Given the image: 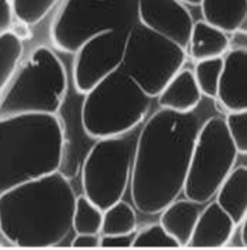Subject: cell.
<instances>
[{
  "label": "cell",
  "mask_w": 247,
  "mask_h": 250,
  "mask_svg": "<svg viewBox=\"0 0 247 250\" xmlns=\"http://www.w3.org/2000/svg\"><path fill=\"white\" fill-rule=\"evenodd\" d=\"M181 1H182L183 4H189V5H193V6L200 5L201 3V0H181Z\"/></svg>",
  "instance_id": "obj_29"
},
{
  "label": "cell",
  "mask_w": 247,
  "mask_h": 250,
  "mask_svg": "<svg viewBox=\"0 0 247 250\" xmlns=\"http://www.w3.org/2000/svg\"><path fill=\"white\" fill-rule=\"evenodd\" d=\"M99 234H76L72 241V248H99Z\"/></svg>",
  "instance_id": "obj_28"
},
{
  "label": "cell",
  "mask_w": 247,
  "mask_h": 250,
  "mask_svg": "<svg viewBox=\"0 0 247 250\" xmlns=\"http://www.w3.org/2000/svg\"><path fill=\"white\" fill-rule=\"evenodd\" d=\"M14 18L12 0H0V36L12 30Z\"/></svg>",
  "instance_id": "obj_26"
},
{
  "label": "cell",
  "mask_w": 247,
  "mask_h": 250,
  "mask_svg": "<svg viewBox=\"0 0 247 250\" xmlns=\"http://www.w3.org/2000/svg\"><path fill=\"white\" fill-rule=\"evenodd\" d=\"M126 38L122 33L108 30L80 45L74 53L73 64V83L78 93H88L122 67Z\"/></svg>",
  "instance_id": "obj_10"
},
{
  "label": "cell",
  "mask_w": 247,
  "mask_h": 250,
  "mask_svg": "<svg viewBox=\"0 0 247 250\" xmlns=\"http://www.w3.org/2000/svg\"><path fill=\"white\" fill-rule=\"evenodd\" d=\"M23 42L12 30L0 36V94L9 84L23 61Z\"/></svg>",
  "instance_id": "obj_19"
},
{
  "label": "cell",
  "mask_w": 247,
  "mask_h": 250,
  "mask_svg": "<svg viewBox=\"0 0 247 250\" xmlns=\"http://www.w3.org/2000/svg\"><path fill=\"white\" fill-rule=\"evenodd\" d=\"M138 21V0H63L50 27V38L64 53L113 30L127 36Z\"/></svg>",
  "instance_id": "obj_6"
},
{
  "label": "cell",
  "mask_w": 247,
  "mask_h": 250,
  "mask_svg": "<svg viewBox=\"0 0 247 250\" xmlns=\"http://www.w3.org/2000/svg\"><path fill=\"white\" fill-rule=\"evenodd\" d=\"M68 89L64 64L50 48L37 47L0 94V118L58 115Z\"/></svg>",
  "instance_id": "obj_4"
},
{
  "label": "cell",
  "mask_w": 247,
  "mask_h": 250,
  "mask_svg": "<svg viewBox=\"0 0 247 250\" xmlns=\"http://www.w3.org/2000/svg\"><path fill=\"white\" fill-rule=\"evenodd\" d=\"M137 136L126 135L97 140L82 167L84 196L106 210L122 200L131 183Z\"/></svg>",
  "instance_id": "obj_8"
},
{
  "label": "cell",
  "mask_w": 247,
  "mask_h": 250,
  "mask_svg": "<svg viewBox=\"0 0 247 250\" xmlns=\"http://www.w3.org/2000/svg\"><path fill=\"white\" fill-rule=\"evenodd\" d=\"M216 203L238 225L247 218V168L233 167L216 192Z\"/></svg>",
  "instance_id": "obj_16"
},
{
  "label": "cell",
  "mask_w": 247,
  "mask_h": 250,
  "mask_svg": "<svg viewBox=\"0 0 247 250\" xmlns=\"http://www.w3.org/2000/svg\"><path fill=\"white\" fill-rule=\"evenodd\" d=\"M203 21L222 32L244 29L247 21V0H201Z\"/></svg>",
  "instance_id": "obj_17"
},
{
  "label": "cell",
  "mask_w": 247,
  "mask_h": 250,
  "mask_svg": "<svg viewBox=\"0 0 247 250\" xmlns=\"http://www.w3.org/2000/svg\"><path fill=\"white\" fill-rule=\"evenodd\" d=\"M132 248H181L161 224H153L135 232Z\"/></svg>",
  "instance_id": "obj_24"
},
{
  "label": "cell",
  "mask_w": 247,
  "mask_h": 250,
  "mask_svg": "<svg viewBox=\"0 0 247 250\" xmlns=\"http://www.w3.org/2000/svg\"><path fill=\"white\" fill-rule=\"evenodd\" d=\"M64 146L58 115L0 118V194L59 171Z\"/></svg>",
  "instance_id": "obj_3"
},
{
  "label": "cell",
  "mask_w": 247,
  "mask_h": 250,
  "mask_svg": "<svg viewBox=\"0 0 247 250\" xmlns=\"http://www.w3.org/2000/svg\"><path fill=\"white\" fill-rule=\"evenodd\" d=\"M203 206L205 204L190 200L187 197L185 200L176 199L159 212V224L181 248L187 247Z\"/></svg>",
  "instance_id": "obj_15"
},
{
  "label": "cell",
  "mask_w": 247,
  "mask_h": 250,
  "mask_svg": "<svg viewBox=\"0 0 247 250\" xmlns=\"http://www.w3.org/2000/svg\"><path fill=\"white\" fill-rule=\"evenodd\" d=\"M134 234H126V235H102L100 236L99 248H132Z\"/></svg>",
  "instance_id": "obj_27"
},
{
  "label": "cell",
  "mask_w": 247,
  "mask_h": 250,
  "mask_svg": "<svg viewBox=\"0 0 247 250\" xmlns=\"http://www.w3.org/2000/svg\"><path fill=\"white\" fill-rule=\"evenodd\" d=\"M225 120L229 137L238 153L247 152V111L228 112Z\"/></svg>",
  "instance_id": "obj_25"
},
{
  "label": "cell",
  "mask_w": 247,
  "mask_h": 250,
  "mask_svg": "<svg viewBox=\"0 0 247 250\" xmlns=\"http://www.w3.org/2000/svg\"><path fill=\"white\" fill-rule=\"evenodd\" d=\"M224 67V58L200 61L194 67L193 76L202 96L215 100L217 97L218 82Z\"/></svg>",
  "instance_id": "obj_22"
},
{
  "label": "cell",
  "mask_w": 247,
  "mask_h": 250,
  "mask_svg": "<svg viewBox=\"0 0 247 250\" xmlns=\"http://www.w3.org/2000/svg\"><path fill=\"white\" fill-rule=\"evenodd\" d=\"M227 112L247 111V52L232 49L224 58L217 97Z\"/></svg>",
  "instance_id": "obj_12"
},
{
  "label": "cell",
  "mask_w": 247,
  "mask_h": 250,
  "mask_svg": "<svg viewBox=\"0 0 247 250\" xmlns=\"http://www.w3.org/2000/svg\"><path fill=\"white\" fill-rule=\"evenodd\" d=\"M103 210L92 203L87 196H78L74 205L72 227L76 234H100Z\"/></svg>",
  "instance_id": "obj_21"
},
{
  "label": "cell",
  "mask_w": 247,
  "mask_h": 250,
  "mask_svg": "<svg viewBox=\"0 0 247 250\" xmlns=\"http://www.w3.org/2000/svg\"><path fill=\"white\" fill-rule=\"evenodd\" d=\"M151 100L121 67L86 93L83 128L95 140L132 132L147 117Z\"/></svg>",
  "instance_id": "obj_5"
},
{
  "label": "cell",
  "mask_w": 247,
  "mask_h": 250,
  "mask_svg": "<svg viewBox=\"0 0 247 250\" xmlns=\"http://www.w3.org/2000/svg\"><path fill=\"white\" fill-rule=\"evenodd\" d=\"M138 21L187 49L193 18L181 0H138Z\"/></svg>",
  "instance_id": "obj_11"
},
{
  "label": "cell",
  "mask_w": 247,
  "mask_h": 250,
  "mask_svg": "<svg viewBox=\"0 0 247 250\" xmlns=\"http://www.w3.org/2000/svg\"><path fill=\"white\" fill-rule=\"evenodd\" d=\"M76 194L56 171L0 194V234L17 248H53L69 235Z\"/></svg>",
  "instance_id": "obj_2"
},
{
  "label": "cell",
  "mask_w": 247,
  "mask_h": 250,
  "mask_svg": "<svg viewBox=\"0 0 247 250\" xmlns=\"http://www.w3.org/2000/svg\"><path fill=\"white\" fill-rule=\"evenodd\" d=\"M203 121L197 109H159L137 136L131 195L144 215H157L183 192L190 160Z\"/></svg>",
  "instance_id": "obj_1"
},
{
  "label": "cell",
  "mask_w": 247,
  "mask_h": 250,
  "mask_svg": "<svg viewBox=\"0 0 247 250\" xmlns=\"http://www.w3.org/2000/svg\"><path fill=\"white\" fill-rule=\"evenodd\" d=\"M137 230V216L133 206L119 200L103 210L102 235H126Z\"/></svg>",
  "instance_id": "obj_20"
},
{
  "label": "cell",
  "mask_w": 247,
  "mask_h": 250,
  "mask_svg": "<svg viewBox=\"0 0 247 250\" xmlns=\"http://www.w3.org/2000/svg\"><path fill=\"white\" fill-rule=\"evenodd\" d=\"M237 155L224 118H206L201 125L190 160L183 188L186 197L201 204L211 201L235 167Z\"/></svg>",
  "instance_id": "obj_9"
},
{
  "label": "cell",
  "mask_w": 247,
  "mask_h": 250,
  "mask_svg": "<svg viewBox=\"0 0 247 250\" xmlns=\"http://www.w3.org/2000/svg\"><path fill=\"white\" fill-rule=\"evenodd\" d=\"M236 225L228 215L221 209L216 201L203 206L193 232L190 238L189 248H222L228 244L235 234Z\"/></svg>",
  "instance_id": "obj_13"
},
{
  "label": "cell",
  "mask_w": 247,
  "mask_h": 250,
  "mask_svg": "<svg viewBox=\"0 0 247 250\" xmlns=\"http://www.w3.org/2000/svg\"><path fill=\"white\" fill-rule=\"evenodd\" d=\"M187 48L194 62L221 58L228 50L229 39L221 29L200 21L193 23Z\"/></svg>",
  "instance_id": "obj_18"
},
{
  "label": "cell",
  "mask_w": 247,
  "mask_h": 250,
  "mask_svg": "<svg viewBox=\"0 0 247 250\" xmlns=\"http://www.w3.org/2000/svg\"><path fill=\"white\" fill-rule=\"evenodd\" d=\"M15 18L28 25L39 23L59 0H12Z\"/></svg>",
  "instance_id": "obj_23"
},
{
  "label": "cell",
  "mask_w": 247,
  "mask_h": 250,
  "mask_svg": "<svg viewBox=\"0 0 247 250\" xmlns=\"http://www.w3.org/2000/svg\"><path fill=\"white\" fill-rule=\"evenodd\" d=\"M186 63V49L137 23L124 42L122 69L151 98L157 97Z\"/></svg>",
  "instance_id": "obj_7"
},
{
  "label": "cell",
  "mask_w": 247,
  "mask_h": 250,
  "mask_svg": "<svg viewBox=\"0 0 247 250\" xmlns=\"http://www.w3.org/2000/svg\"><path fill=\"white\" fill-rule=\"evenodd\" d=\"M157 97L162 109L177 113H190L200 107L202 93L194 80L193 72L181 69Z\"/></svg>",
  "instance_id": "obj_14"
}]
</instances>
